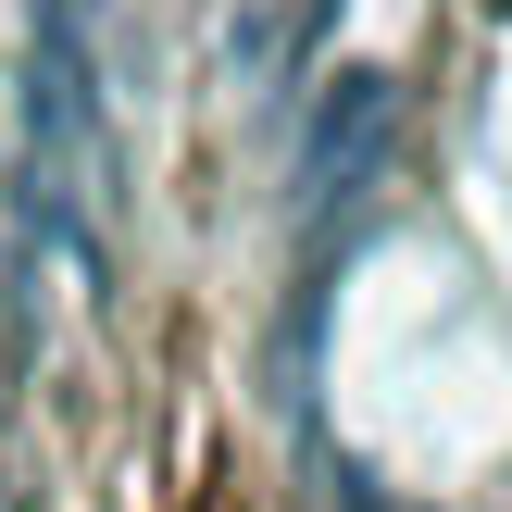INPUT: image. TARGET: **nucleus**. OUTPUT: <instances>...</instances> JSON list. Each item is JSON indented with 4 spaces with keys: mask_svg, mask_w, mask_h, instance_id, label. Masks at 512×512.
<instances>
[{
    "mask_svg": "<svg viewBox=\"0 0 512 512\" xmlns=\"http://www.w3.org/2000/svg\"><path fill=\"white\" fill-rule=\"evenodd\" d=\"M388 138H400V75H388V63H338V75L313 88V113H300V150H288L300 213H325V200L375 188Z\"/></svg>",
    "mask_w": 512,
    "mask_h": 512,
    "instance_id": "1",
    "label": "nucleus"
}]
</instances>
